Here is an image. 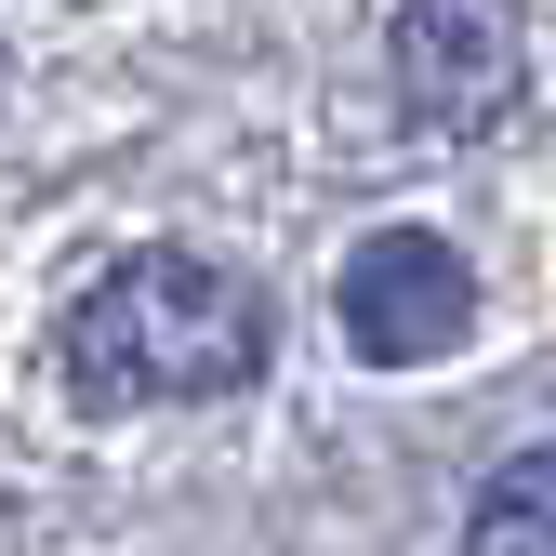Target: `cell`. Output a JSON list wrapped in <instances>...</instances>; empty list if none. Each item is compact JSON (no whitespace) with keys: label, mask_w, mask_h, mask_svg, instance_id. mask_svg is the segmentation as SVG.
Here are the masks:
<instances>
[{"label":"cell","mask_w":556,"mask_h":556,"mask_svg":"<svg viewBox=\"0 0 556 556\" xmlns=\"http://www.w3.org/2000/svg\"><path fill=\"white\" fill-rule=\"evenodd\" d=\"M265 371V292L213 252H119L66 305V384L93 410H160V397H239Z\"/></svg>","instance_id":"1"},{"label":"cell","mask_w":556,"mask_h":556,"mask_svg":"<svg viewBox=\"0 0 556 556\" xmlns=\"http://www.w3.org/2000/svg\"><path fill=\"white\" fill-rule=\"evenodd\" d=\"M384 66L425 132H504L530 93V27H517V0H397Z\"/></svg>","instance_id":"2"},{"label":"cell","mask_w":556,"mask_h":556,"mask_svg":"<svg viewBox=\"0 0 556 556\" xmlns=\"http://www.w3.org/2000/svg\"><path fill=\"white\" fill-rule=\"evenodd\" d=\"M331 305H344V344H358V358L425 371V358H451V344L477 331V265L438 226H384V239L344 252V292Z\"/></svg>","instance_id":"3"},{"label":"cell","mask_w":556,"mask_h":556,"mask_svg":"<svg viewBox=\"0 0 556 556\" xmlns=\"http://www.w3.org/2000/svg\"><path fill=\"white\" fill-rule=\"evenodd\" d=\"M464 556H556V451H517L477 477L464 504Z\"/></svg>","instance_id":"4"}]
</instances>
